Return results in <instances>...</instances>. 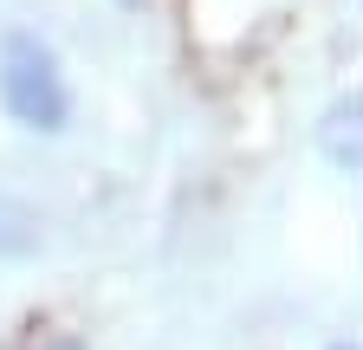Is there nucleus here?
<instances>
[{"instance_id":"nucleus-2","label":"nucleus","mask_w":363,"mask_h":350,"mask_svg":"<svg viewBox=\"0 0 363 350\" xmlns=\"http://www.w3.org/2000/svg\"><path fill=\"white\" fill-rule=\"evenodd\" d=\"M318 143H325V156L350 175H363V91L337 98L325 111V123H318Z\"/></svg>"},{"instance_id":"nucleus-4","label":"nucleus","mask_w":363,"mask_h":350,"mask_svg":"<svg viewBox=\"0 0 363 350\" xmlns=\"http://www.w3.org/2000/svg\"><path fill=\"white\" fill-rule=\"evenodd\" d=\"M45 350H84V344H72V337H65V344H45Z\"/></svg>"},{"instance_id":"nucleus-1","label":"nucleus","mask_w":363,"mask_h":350,"mask_svg":"<svg viewBox=\"0 0 363 350\" xmlns=\"http://www.w3.org/2000/svg\"><path fill=\"white\" fill-rule=\"evenodd\" d=\"M0 104H7L13 123L39 130V137L65 130V117H72V91L59 78V59L45 52L33 33H7L0 39Z\"/></svg>"},{"instance_id":"nucleus-3","label":"nucleus","mask_w":363,"mask_h":350,"mask_svg":"<svg viewBox=\"0 0 363 350\" xmlns=\"http://www.w3.org/2000/svg\"><path fill=\"white\" fill-rule=\"evenodd\" d=\"M39 240H45L39 214L13 188H0V259H26V253H39Z\"/></svg>"}]
</instances>
